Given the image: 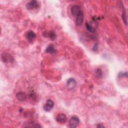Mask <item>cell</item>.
<instances>
[{
    "label": "cell",
    "mask_w": 128,
    "mask_h": 128,
    "mask_svg": "<svg viewBox=\"0 0 128 128\" xmlns=\"http://www.w3.org/2000/svg\"><path fill=\"white\" fill-rule=\"evenodd\" d=\"M76 82L75 79L74 78H70L67 81L66 86L68 90H72L76 87Z\"/></svg>",
    "instance_id": "2"
},
{
    "label": "cell",
    "mask_w": 128,
    "mask_h": 128,
    "mask_svg": "<svg viewBox=\"0 0 128 128\" xmlns=\"http://www.w3.org/2000/svg\"><path fill=\"white\" fill-rule=\"evenodd\" d=\"M86 30L88 32H95L94 28L89 23L86 22Z\"/></svg>",
    "instance_id": "13"
},
{
    "label": "cell",
    "mask_w": 128,
    "mask_h": 128,
    "mask_svg": "<svg viewBox=\"0 0 128 128\" xmlns=\"http://www.w3.org/2000/svg\"><path fill=\"white\" fill-rule=\"evenodd\" d=\"M2 60L4 62H9V61H12V57L11 56H8V54H3L2 55Z\"/></svg>",
    "instance_id": "12"
},
{
    "label": "cell",
    "mask_w": 128,
    "mask_h": 128,
    "mask_svg": "<svg viewBox=\"0 0 128 128\" xmlns=\"http://www.w3.org/2000/svg\"><path fill=\"white\" fill-rule=\"evenodd\" d=\"M76 23L78 26H80L83 22L84 20V14L82 11H80L76 16Z\"/></svg>",
    "instance_id": "5"
},
{
    "label": "cell",
    "mask_w": 128,
    "mask_h": 128,
    "mask_svg": "<svg viewBox=\"0 0 128 128\" xmlns=\"http://www.w3.org/2000/svg\"><path fill=\"white\" fill-rule=\"evenodd\" d=\"M16 98L20 101H24L26 99V95L23 92H19L16 94Z\"/></svg>",
    "instance_id": "7"
},
{
    "label": "cell",
    "mask_w": 128,
    "mask_h": 128,
    "mask_svg": "<svg viewBox=\"0 0 128 128\" xmlns=\"http://www.w3.org/2000/svg\"><path fill=\"white\" fill-rule=\"evenodd\" d=\"M66 114H58L56 118V120L60 122V123H64L66 122Z\"/></svg>",
    "instance_id": "6"
},
{
    "label": "cell",
    "mask_w": 128,
    "mask_h": 128,
    "mask_svg": "<svg viewBox=\"0 0 128 128\" xmlns=\"http://www.w3.org/2000/svg\"><path fill=\"white\" fill-rule=\"evenodd\" d=\"M96 76L98 78H100L102 76V70L100 68H98L96 70Z\"/></svg>",
    "instance_id": "15"
},
{
    "label": "cell",
    "mask_w": 128,
    "mask_h": 128,
    "mask_svg": "<svg viewBox=\"0 0 128 128\" xmlns=\"http://www.w3.org/2000/svg\"><path fill=\"white\" fill-rule=\"evenodd\" d=\"M54 102L48 99L46 100V104L44 106V109L45 111L46 112H48L50 110H51V109L53 108V106H54Z\"/></svg>",
    "instance_id": "3"
},
{
    "label": "cell",
    "mask_w": 128,
    "mask_h": 128,
    "mask_svg": "<svg viewBox=\"0 0 128 128\" xmlns=\"http://www.w3.org/2000/svg\"><path fill=\"white\" fill-rule=\"evenodd\" d=\"M97 127H98V128H104V126H103L102 124H98L97 126Z\"/></svg>",
    "instance_id": "17"
},
{
    "label": "cell",
    "mask_w": 128,
    "mask_h": 128,
    "mask_svg": "<svg viewBox=\"0 0 128 128\" xmlns=\"http://www.w3.org/2000/svg\"><path fill=\"white\" fill-rule=\"evenodd\" d=\"M26 38L29 42H32L33 40H34V38L36 37V34L32 30H30L27 32L26 34Z\"/></svg>",
    "instance_id": "8"
},
{
    "label": "cell",
    "mask_w": 128,
    "mask_h": 128,
    "mask_svg": "<svg viewBox=\"0 0 128 128\" xmlns=\"http://www.w3.org/2000/svg\"><path fill=\"white\" fill-rule=\"evenodd\" d=\"M79 123L80 120L76 116H73L70 118L69 120L68 126L71 128H76Z\"/></svg>",
    "instance_id": "1"
},
{
    "label": "cell",
    "mask_w": 128,
    "mask_h": 128,
    "mask_svg": "<svg viewBox=\"0 0 128 128\" xmlns=\"http://www.w3.org/2000/svg\"><path fill=\"white\" fill-rule=\"evenodd\" d=\"M125 74H127V72H126V73H124V72H120L119 73V75H118V77H122L125 76Z\"/></svg>",
    "instance_id": "16"
},
{
    "label": "cell",
    "mask_w": 128,
    "mask_h": 128,
    "mask_svg": "<svg viewBox=\"0 0 128 128\" xmlns=\"http://www.w3.org/2000/svg\"><path fill=\"white\" fill-rule=\"evenodd\" d=\"M46 52L50 54H54L56 52V50H55L53 45L50 44L46 48Z\"/></svg>",
    "instance_id": "11"
},
{
    "label": "cell",
    "mask_w": 128,
    "mask_h": 128,
    "mask_svg": "<svg viewBox=\"0 0 128 128\" xmlns=\"http://www.w3.org/2000/svg\"><path fill=\"white\" fill-rule=\"evenodd\" d=\"M43 34L44 36L48 37L50 38L52 40H54L56 38V34L52 31H50V32H44Z\"/></svg>",
    "instance_id": "10"
},
{
    "label": "cell",
    "mask_w": 128,
    "mask_h": 128,
    "mask_svg": "<svg viewBox=\"0 0 128 128\" xmlns=\"http://www.w3.org/2000/svg\"><path fill=\"white\" fill-rule=\"evenodd\" d=\"M126 10L124 8H123V11H122V20L124 22V24L126 25L127 24V20L126 18Z\"/></svg>",
    "instance_id": "14"
},
{
    "label": "cell",
    "mask_w": 128,
    "mask_h": 128,
    "mask_svg": "<svg viewBox=\"0 0 128 128\" xmlns=\"http://www.w3.org/2000/svg\"><path fill=\"white\" fill-rule=\"evenodd\" d=\"M38 6V2L36 0H31L27 3L26 5V7L28 10H33L34 8H36Z\"/></svg>",
    "instance_id": "4"
},
{
    "label": "cell",
    "mask_w": 128,
    "mask_h": 128,
    "mask_svg": "<svg viewBox=\"0 0 128 128\" xmlns=\"http://www.w3.org/2000/svg\"><path fill=\"white\" fill-rule=\"evenodd\" d=\"M80 11H81L80 7L78 5H74L71 8V12L74 16H76Z\"/></svg>",
    "instance_id": "9"
}]
</instances>
